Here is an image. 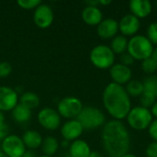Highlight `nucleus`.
Returning <instances> with one entry per match:
<instances>
[{
    "mask_svg": "<svg viewBox=\"0 0 157 157\" xmlns=\"http://www.w3.org/2000/svg\"><path fill=\"white\" fill-rule=\"evenodd\" d=\"M151 113L153 115V117H155L157 119V100L155 101V103L153 105V107L151 108Z\"/></svg>",
    "mask_w": 157,
    "mask_h": 157,
    "instance_id": "nucleus-37",
    "label": "nucleus"
},
{
    "mask_svg": "<svg viewBox=\"0 0 157 157\" xmlns=\"http://www.w3.org/2000/svg\"><path fill=\"white\" fill-rule=\"evenodd\" d=\"M19 104L32 110L39 107L40 105V98L34 92H25L20 95L18 98Z\"/></svg>",
    "mask_w": 157,
    "mask_h": 157,
    "instance_id": "nucleus-21",
    "label": "nucleus"
},
{
    "mask_svg": "<svg viewBox=\"0 0 157 157\" xmlns=\"http://www.w3.org/2000/svg\"><path fill=\"white\" fill-rule=\"evenodd\" d=\"M42 2L40 0H18L17 4L19 7L25 10H31L38 7Z\"/></svg>",
    "mask_w": 157,
    "mask_h": 157,
    "instance_id": "nucleus-26",
    "label": "nucleus"
},
{
    "mask_svg": "<svg viewBox=\"0 0 157 157\" xmlns=\"http://www.w3.org/2000/svg\"><path fill=\"white\" fill-rule=\"evenodd\" d=\"M119 31V22L114 18L103 19L98 26V35L104 40L113 39Z\"/></svg>",
    "mask_w": 157,
    "mask_h": 157,
    "instance_id": "nucleus-15",
    "label": "nucleus"
},
{
    "mask_svg": "<svg viewBox=\"0 0 157 157\" xmlns=\"http://www.w3.org/2000/svg\"><path fill=\"white\" fill-rule=\"evenodd\" d=\"M89 59L92 64L98 69H110L114 65L115 53L112 52L109 46L100 44L95 46L91 50Z\"/></svg>",
    "mask_w": 157,
    "mask_h": 157,
    "instance_id": "nucleus-4",
    "label": "nucleus"
},
{
    "mask_svg": "<svg viewBox=\"0 0 157 157\" xmlns=\"http://www.w3.org/2000/svg\"><path fill=\"white\" fill-rule=\"evenodd\" d=\"M82 101L75 97H66L61 99L57 105V112L61 118L75 120L83 109Z\"/></svg>",
    "mask_w": 157,
    "mask_h": 157,
    "instance_id": "nucleus-7",
    "label": "nucleus"
},
{
    "mask_svg": "<svg viewBox=\"0 0 157 157\" xmlns=\"http://www.w3.org/2000/svg\"><path fill=\"white\" fill-rule=\"evenodd\" d=\"M40 148L44 155L52 157L59 149V142L53 136H47L43 139Z\"/></svg>",
    "mask_w": 157,
    "mask_h": 157,
    "instance_id": "nucleus-20",
    "label": "nucleus"
},
{
    "mask_svg": "<svg viewBox=\"0 0 157 157\" xmlns=\"http://www.w3.org/2000/svg\"><path fill=\"white\" fill-rule=\"evenodd\" d=\"M144 93H148L157 98V76L150 75L144 81Z\"/></svg>",
    "mask_w": 157,
    "mask_h": 157,
    "instance_id": "nucleus-25",
    "label": "nucleus"
},
{
    "mask_svg": "<svg viewBox=\"0 0 157 157\" xmlns=\"http://www.w3.org/2000/svg\"><path fill=\"white\" fill-rule=\"evenodd\" d=\"M120 60H121V64L125 65V66H130L132 64H133L134 63V59L132 58V56L128 53V52H124L122 54H121V57H120Z\"/></svg>",
    "mask_w": 157,
    "mask_h": 157,
    "instance_id": "nucleus-31",
    "label": "nucleus"
},
{
    "mask_svg": "<svg viewBox=\"0 0 157 157\" xmlns=\"http://www.w3.org/2000/svg\"><path fill=\"white\" fill-rule=\"evenodd\" d=\"M150 58L152 59L153 63H155V67L157 68V47L155 48V49H154V52H153L152 55L150 56Z\"/></svg>",
    "mask_w": 157,
    "mask_h": 157,
    "instance_id": "nucleus-35",
    "label": "nucleus"
},
{
    "mask_svg": "<svg viewBox=\"0 0 157 157\" xmlns=\"http://www.w3.org/2000/svg\"><path fill=\"white\" fill-rule=\"evenodd\" d=\"M98 2H99V5H102V6H108L112 3L111 0H98Z\"/></svg>",
    "mask_w": 157,
    "mask_h": 157,
    "instance_id": "nucleus-40",
    "label": "nucleus"
},
{
    "mask_svg": "<svg viewBox=\"0 0 157 157\" xmlns=\"http://www.w3.org/2000/svg\"><path fill=\"white\" fill-rule=\"evenodd\" d=\"M18 94L17 91L6 86H0V111H12L18 104Z\"/></svg>",
    "mask_w": 157,
    "mask_h": 157,
    "instance_id": "nucleus-11",
    "label": "nucleus"
},
{
    "mask_svg": "<svg viewBox=\"0 0 157 157\" xmlns=\"http://www.w3.org/2000/svg\"><path fill=\"white\" fill-rule=\"evenodd\" d=\"M109 75L113 83L118 85H127L132 76V72L130 67L121 63H116L109 69Z\"/></svg>",
    "mask_w": 157,
    "mask_h": 157,
    "instance_id": "nucleus-14",
    "label": "nucleus"
},
{
    "mask_svg": "<svg viewBox=\"0 0 157 157\" xmlns=\"http://www.w3.org/2000/svg\"><path fill=\"white\" fill-rule=\"evenodd\" d=\"M38 121L40 125L47 131H55L60 127L61 116L57 110L52 108H43L38 113Z\"/></svg>",
    "mask_w": 157,
    "mask_h": 157,
    "instance_id": "nucleus-9",
    "label": "nucleus"
},
{
    "mask_svg": "<svg viewBox=\"0 0 157 157\" xmlns=\"http://www.w3.org/2000/svg\"><path fill=\"white\" fill-rule=\"evenodd\" d=\"M21 139L24 143L26 149L28 148L29 150L38 149L39 147L41 146V144L43 141V138L40 135V133L34 130L26 131Z\"/></svg>",
    "mask_w": 157,
    "mask_h": 157,
    "instance_id": "nucleus-19",
    "label": "nucleus"
},
{
    "mask_svg": "<svg viewBox=\"0 0 157 157\" xmlns=\"http://www.w3.org/2000/svg\"><path fill=\"white\" fill-rule=\"evenodd\" d=\"M148 132L154 142H157V119L153 121L150 126L148 127Z\"/></svg>",
    "mask_w": 157,
    "mask_h": 157,
    "instance_id": "nucleus-32",
    "label": "nucleus"
},
{
    "mask_svg": "<svg viewBox=\"0 0 157 157\" xmlns=\"http://www.w3.org/2000/svg\"><path fill=\"white\" fill-rule=\"evenodd\" d=\"M22 157H36L34 152H32L31 150H29V151H26L25 154L22 155Z\"/></svg>",
    "mask_w": 157,
    "mask_h": 157,
    "instance_id": "nucleus-38",
    "label": "nucleus"
},
{
    "mask_svg": "<svg viewBox=\"0 0 157 157\" xmlns=\"http://www.w3.org/2000/svg\"><path fill=\"white\" fill-rule=\"evenodd\" d=\"M126 119L131 128L136 131H144L148 129L152 123L153 115L150 109L138 106L131 109Z\"/></svg>",
    "mask_w": 157,
    "mask_h": 157,
    "instance_id": "nucleus-6",
    "label": "nucleus"
},
{
    "mask_svg": "<svg viewBox=\"0 0 157 157\" xmlns=\"http://www.w3.org/2000/svg\"><path fill=\"white\" fill-rule=\"evenodd\" d=\"M85 4L88 6H98L99 5V2L98 0H89V1H86Z\"/></svg>",
    "mask_w": 157,
    "mask_h": 157,
    "instance_id": "nucleus-36",
    "label": "nucleus"
},
{
    "mask_svg": "<svg viewBox=\"0 0 157 157\" xmlns=\"http://www.w3.org/2000/svg\"><path fill=\"white\" fill-rule=\"evenodd\" d=\"M128 39L123 35L115 36L110 42V49L115 54H122L128 49Z\"/></svg>",
    "mask_w": 157,
    "mask_h": 157,
    "instance_id": "nucleus-22",
    "label": "nucleus"
},
{
    "mask_svg": "<svg viewBox=\"0 0 157 157\" xmlns=\"http://www.w3.org/2000/svg\"><path fill=\"white\" fill-rule=\"evenodd\" d=\"M147 157H157V142L151 143L146 148Z\"/></svg>",
    "mask_w": 157,
    "mask_h": 157,
    "instance_id": "nucleus-33",
    "label": "nucleus"
},
{
    "mask_svg": "<svg viewBox=\"0 0 157 157\" xmlns=\"http://www.w3.org/2000/svg\"><path fill=\"white\" fill-rule=\"evenodd\" d=\"M9 135V128L6 121L0 122V141H3L6 136Z\"/></svg>",
    "mask_w": 157,
    "mask_h": 157,
    "instance_id": "nucleus-34",
    "label": "nucleus"
},
{
    "mask_svg": "<svg viewBox=\"0 0 157 157\" xmlns=\"http://www.w3.org/2000/svg\"><path fill=\"white\" fill-rule=\"evenodd\" d=\"M133 16L140 18L147 17L152 12V4L148 0H132L129 4Z\"/></svg>",
    "mask_w": 157,
    "mask_h": 157,
    "instance_id": "nucleus-16",
    "label": "nucleus"
},
{
    "mask_svg": "<svg viewBox=\"0 0 157 157\" xmlns=\"http://www.w3.org/2000/svg\"><path fill=\"white\" fill-rule=\"evenodd\" d=\"M0 157H7L2 151H0Z\"/></svg>",
    "mask_w": 157,
    "mask_h": 157,
    "instance_id": "nucleus-44",
    "label": "nucleus"
},
{
    "mask_svg": "<svg viewBox=\"0 0 157 157\" xmlns=\"http://www.w3.org/2000/svg\"><path fill=\"white\" fill-rule=\"evenodd\" d=\"M121 157H136V155H132V154H126V155H122Z\"/></svg>",
    "mask_w": 157,
    "mask_h": 157,
    "instance_id": "nucleus-43",
    "label": "nucleus"
},
{
    "mask_svg": "<svg viewBox=\"0 0 157 157\" xmlns=\"http://www.w3.org/2000/svg\"><path fill=\"white\" fill-rule=\"evenodd\" d=\"M12 117L17 122L24 123L29 121L31 117V110L18 103L12 110Z\"/></svg>",
    "mask_w": 157,
    "mask_h": 157,
    "instance_id": "nucleus-23",
    "label": "nucleus"
},
{
    "mask_svg": "<svg viewBox=\"0 0 157 157\" xmlns=\"http://www.w3.org/2000/svg\"><path fill=\"white\" fill-rule=\"evenodd\" d=\"M81 16L83 21L89 26H98L99 23L103 20L102 11L98 8V6H86L82 11Z\"/></svg>",
    "mask_w": 157,
    "mask_h": 157,
    "instance_id": "nucleus-17",
    "label": "nucleus"
},
{
    "mask_svg": "<svg viewBox=\"0 0 157 157\" xmlns=\"http://www.w3.org/2000/svg\"><path fill=\"white\" fill-rule=\"evenodd\" d=\"M130 97H141L144 91L143 82L139 80H131L125 87Z\"/></svg>",
    "mask_w": 157,
    "mask_h": 157,
    "instance_id": "nucleus-24",
    "label": "nucleus"
},
{
    "mask_svg": "<svg viewBox=\"0 0 157 157\" xmlns=\"http://www.w3.org/2000/svg\"><path fill=\"white\" fill-rule=\"evenodd\" d=\"M127 52L134 60L143 62L152 55L154 52V45L146 36L134 35L129 40Z\"/></svg>",
    "mask_w": 157,
    "mask_h": 157,
    "instance_id": "nucleus-3",
    "label": "nucleus"
},
{
    "mask_svg": "<svg viewBox=\"0 0 157 157\" xmlns=\"http://www.w3.org/2000/svg\"><path fill=\"white\" fill-rule=\"evenodd\" d=\"M76 120L81 123L84 130H94L104 126L106 117L98 108L84 107Z\"/></svg>",
    "mask_w": 157,
    "mask_h": 157,
    "instance_id": "nucleus-5",
    "label": "nucleus"
},
{
    "mask_svg": "<svg viewBox=\"0 0 157 157\" xmlns=\"http://www.w3.org/2000/svg\"><path fill=\"white\" fill-rule=\"evenodd\" d=\"M102 101L108 113L117 121L126 119L132 109L131 98L125 90V87L113 82L105 87Z\"/></svg>",
    "mask_w": 157,
    "mask_h": 157,
    "instance_id": "nucleus-2",
    "label": "nucleus"
},
{
    "mask_svg": "<svg viewBox=\"0 0 157 157\" xmlns=\"http://www.w3.org/2000/svg\"><path fill=\"white\" fill-rule=\"evenodd\" d=\"M101 138L104 150L109 157H121L129 153L130 133L121 121L112 120L105 123Z\"/></svg>",
    "mask_w": 157,
    "mask_h": 157,
    "instance_id": "nucleus-1",
    "label": "nucleus"
},
{
    "mask_svg": "<svg viewBox=\"0 0 157 157\" xmlns=\"http://www.w3.org/2000/svg\"><path fill=\"white\" fill-rule=\"evenodd\" d=\"M69 146H70L69 142L68 141H65V140H63V142H62V147L66 148V147H69Z\"/></svg>",
    "mask_w": 157,
    "mask_h": 157,
    "instance_id": "nucleus-41",
    "label": "nucleus"
},
{
    "mask_svg": "<svg viewBox=\"0 0 157 157\" xmlns=\"http://www.w3.org/2000/svg\"><path fill=\"white\" fill-rule=\"evenodd\" d=\"M156 101V98L148 94V93H143V95L140 97V102H141V106L145 108V109H148L149 108H152L153 105L155 103Z\"/></svg>",
    "mask_w": 157,
    "mask_h": 157,
    "instance_id": "nucleus-27",
    "label": "nucleus"
},
{
    "mask_svg": "<svg viewBox=\"0 0 157 157\" xmlns=\"http://www.w3.org/2000/svg\"><path fill=\"white\" fill-rule=\"evenodd\" d=\"M1 148L7 157H22L27 151L21 137L15 134H9L2 141Z\"/></svg>",
    "mask_w": 157,
    "mask_h": 157,
    "instance_id": "nucleus-8",
    "label": "nucleus"
},
{
    "mask_svg": "<svg viewBox=\"0 0 157 157\" xmlns=\"http://www.w3.org/2000/svg\"><path fill=\"white\" fill-rule=\"evenodd\" d=\"M89 157H103V155L99 152H98V151H92Z\"/></svg>",
    "mask_w": 157,
    "mask_h": 157,
    "instance_id": "nucleus-39",
    "label": "nucleus"
},
{
    "mask_svg": "<svg viewBox=\"0 0 157 157\" xmlns=\"http://www.w3.org/2000/svg\"><path fill=\"white\" fill-rule=\"evenodd\" d=\"M84 132V128L81 123L76 120H69L61 127V134L63 140L68 142H74L78 140Z\"/></svg>",
    "mask_w": 157,
    "mask_h": 157,
    "instance_id": "nucleus-12",
    "label": "nucleus"
},
{
    "mask_svg": "<svg viewBox=\"0 0 157 157\" xmlns=\"http://www.w3.org/2000/svg\"><path fill=\"white\" fill-rule=\"evenodd\" d=\"M67 157H71V156H70V155H68V156H67Z\"/></svg>",
    "mask_w": 157,
    "mask_h": 157,
    "instance_id": "nucleus-46",
    "label": "nucleus"
},
{
    "mask_svg": "<svg viewBox=\"0 0 157 157\" xmlns=\"http://www.w3.org/2000/svg\"><path fill=\"white\" fill-rule=\"evenodd\" d=\"M5 121V116H4V113L0 111V122H3Z\"/></svg>",
    "mask_w": 157,
    "mask_h": 157,
    "instance_id": "nucleus-42",
    "label": "nucleus"
},
{
    "mask_svg": "<svg viewBox=\"0 0 157 157\" xmlns=\"http://www.w3.org/2000/svg\"><path fill=\"white\" fill-rule=\"evenodd\" d=\"M12 73V65L7 62L0 63V78L6 77Z\"/></svg>",
    "mask_w": 157,
    "mask_h": 157,
    "instance_id": "nucleus-30",
    "label": "nucleus"
},
{
    "mask_svg": "<svg viewBox=\"0 0 157 157\" xmlns=\"http://www.w3.org/2000/svg\"><path fill=\"white\" fill-rule=\"evenodd\" d=\"M54 15L52 7L47 5L41 3L38 7L34 9L33 13V21L37 27L40 29H47L53 22Z\"/></svg>",
    "mask_w": 157,
    "mask_h": 157,
    "instance_id": "nucleus-10",
    "label": "nucleus"
},
{
    "mask_svg": "<svg viewBox=\"0 0 157 157\" xmlns=\"http://www.w3.org/2000/svg\"><path fill=\"white\" fill-rule=\"evenodd\" d=\"M39 157H51V156H47V155H40V156H39Z\"/></svg>",
    "mask_w": 157,
    "mask_h": 157,
    "instance_id": "nucleus-45",
    "label": "nucleus"
},
{
    "mask_svg": "<svg viewBox=\"0 0 157 157\" xmlns=\"http://www.w3.org/2000/svg\"><path fill=\"white\" fill-rule=\"evenodd\" d=\"M141 22L138 17L132 14L125 15L119 21V30L123 36H134L139 31Z\"/></svg>",
    "mask_w": 157,
    "mask_h": 157,
    "instance_id": "nucleus-13",
    "label": "nucleus"
},
{
    "mask_svg": "<svg viewBox=\"0 0 157 157\" xmlns=\"http://www.w3.org/2000/svg\"><path fill=\"white\" fill-rule=\"evenodd\" d=\"M142 69L144 70V72L147 74H154L157 71V68L150 57L142 62Z\"/></svg>",
    "mask_w": 157,
    "mask_h": 157,
    "instance_id": "nucleus-29",
    "label": "nucleus"
},
{
    "mask_svg": "<svg viewBox=\"0 0 157 157\" xmlns=\"http://www.w3.org/2000/svg\"><path fill=\"white\" fill-rule=\"evenodd\" d=\"M147 39L154 44H157V22L151 23L147 28Z\"/></svg>",
    "mask_w": 157,
    "mask_h": 157,
    "instance_id": "nucleus-28",
    "label": "nucleus"
},
{
    "mask_svg": "<svg viewBox=\"0 0 157 157\" xmlns=\"http://www.w3.org/2000/svg\"><path fill=\"white\" fill-rule=\"evenodd\" d=\"M91 152L89 144L84 140H75L69 146V155L71 157H89Z\"/></svg>",
    "mask_w": 157,
    "mask_h": 157,
    "instance_id": "nucleus-18",
    "label": "nucleus"
}]
</instances>
